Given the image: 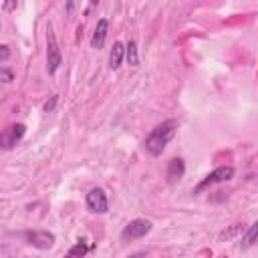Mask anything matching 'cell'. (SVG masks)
Returning a JSON list of instances; mask_svg holds the SVG:
<instances>
[{
    "label": "cell",
    "instance_id": "6da1fadb",
    "mask_svg": "<svg viewBox=\"0 0 258 258\" xmlns=\"http://www.w3.org/2000/svg\"><path fill=\"white\" fill-rule=\"evenodd\" d=\"M178 127H180L178 119H168V121L156 125L152 132H150V136L146 138V142H144L146 152H148L150 156H154V158L162 156L164 150H166V146L176 138Z\"/></svg>",
    "mask_w": 258,
    "mask_h": 258
},
{
    "label": "cell",
    "instance_id": "7a4b0ae2",
    "mask_svg": "<svg viewBox=\"0 0 258 258\" xmlns=\"http://www.w3.org/2000/svg\"><path fill=\"white\" fill-rule=\"evenodd\" d=\"M61 65H63V55H61L53 27H49V31H47V71H49V75H55L61 69Z\"/></svg>",
    "mask_w": 258,
    "mask_h": 258
},
{
    "label": "cell",
    "instance_id": "3957f363",
    "mask_svg": "<svg viewBox=\"0 0 258 258\" xmlns=\"http://www.w3.org/2000/svg\"><path fill=\"white\" fill-rule=\"evenodd\" d=\"M154 224L146 218H136L129 222L123 230H121V240L123 242H134V240H140V238H146L150 232H152Z\"/></svg>",
    "mask_w": 258,
    "mask_h": 258
},
{
    "label": "cell",
    "instance_id": "277c9868",
    "mask_svg": "<svg viewBox=\"0 0 258 258\" xmlns=\"http://www.w3.org/2000/svg\"><path fill=\"white\" fill-rule=\"evenodd\" d=\"M234 178V168L232 166H220V168H216L214 172H210L196 188H194V194H200V192H204L208 186H212V184H222V182H230Z\"/></svg>",
    "mask_w": 258,
    "mask_h": 258
},
{
    "label": "cell",
    "instance_id": "5b68a950",
    "mask_svg": "<svg viewBox=\"0 0 258 258\" xmlns=\"http://www.w3.org/2000/svg\"><path fill=\"white\" fill-rule=\"evenodd\" d=\"M27 134V125L25 123H15L11 127H7L5 132H0V150H15L17 144L25 138Z\"/></svg>",
    "mask_w": 258,
    "mask_h": 258
},
{
    "label": "cell",
    "instance_id": "8992f818",
    "mask_svg": "<svg viewBox=\"0 0 258 258\" xmlns=\"http://www.w3.org/2000/svg\"><path fill=\"white\" fill-rule=\"evenodd\" d=\"M85 206L91 214H107L109 212V200H107L105 190H101V188L89 190V194L85 198Z\"/></svg>",
    "mask_w": 258,
    "mask_h": 258
},
{
    "label": "cell",
    "instance_id": "52a82bcc",
    "mask_svg": "<svg viewBox=\"0 0 258 258\" xmlns=\"http://www.w3.org/2000/svg\"><path fill=\"white\" fill-rule=\"evenodd\" d=\"M25 240L37 250H51L55 246L57 238L49 230H29V232H25Z\"/></svg>",
    "mask_w": 258,
    "mask_h": 258
},
{
    "label": "cell",
    "instance_id": "ba28073f",
    "mask_svg": "<svg viewBox=\"0 0 258 258\" xmlns=\"http://www.w3.org/2000/svg\"><path fill=\"white\" fill-rule=\"evenodd\" d=\"M107 33H109V21L107 19H99L97 27H95V33H93V39H91V47L97 49V51L103 49L105 41H107Z\"/></svg>",
    "mask_w": 258,
    "mask_h": 258
},
{
    "label": "cell",
    "instance_id": "9c48e42d",
    "mask_svg": "<svg viewBox=\"0 0 258 258\" xmlns=\"http://www.w3.org/2000/svg\"><path fill=\"white\" fill-rule=\"evenodd\" d=\"M184 174H186V164H184L182 158H174V160L168 162V172H166L168 182H172V184L180 182L184 178Z\"/></svg>",
    "mask_w": 258,
    "mask_h": 258
},
{
    "label": "cell",
    "instance_id": "30bf717a",
    "mask_svg": "<svg viewBox=\"0 0 258 258\" xmlns=\"http://www.w3.org/2000/svg\"><path fill=\"white\" fill-rule=\"evenodd\" d=\"M125 57V45L123 43H113V49H111V55H109V67L111 71H117L121 67V61Z\"/></svg>",
    "mask_w": 258,
    "mask_h": 258
},
{
    "label": "cell",
    "instance_id": "8fae6325",
    "mask_svg": "<svg viewBox=\"0 0 258 258\" xmlns=\"http://www.w3.org/2000/svg\"><path fill=\"white\" fill-rule=\"evenodd\" d=\"M125 59L132 67H140V55H138V43L136 41H129L125 45Z\"/></svg>",
    "mask_w": 258,
    "mask_h": 258
},
{
    "label": "cell",
    "instance_id": "7c38bea8",
    "mask_svg": "<svg viewBox=\"0 0 258 258\" xmlns=\"http://www.w3.org/2000/svg\"><path fill=\"white\" fill-rule=\"evenodd\" d=\"M87 252H89V244H87V240L83 238V240H79L77 244H73V246H71V250L67 252V256H65V258H85V256H87Z\"/></svg>",
    "mask_w": 258,
    "mask_h": 258
},
{
    "label": "cell",
    "instance_id": "4fadbf2b",
    "mask_svg": "<svg viewBox=\"0 0 258 258\" xmlns=\"http://www.w3.org/2000/svg\"><path fill=\"white\" fill-rule=\"evenodd\" d=\"M256 232H258V224L254 222V224H250L246 236L242 238V248H244V250L250 248V246H254V242H256Z\"/></svg>",
    "mask_w": 258,
    "mask_h": 258
},
{
    "label": "cell",
    "instance_id": "5bb4252c",
    "mask_svg": "<svg viewBox=\"0 0 258 258\" xmlns=\"http://www.w3.org/2000/svg\"><path fill=\"white\" fill-rule=\"evenodd\" d=\"M0 81H3V83H13V81H15V73H13V69H5V67H0Z\"/></svg>",
    "mask_w": 258,
    "mask_h": 258
},
{
    "label": "cell",
    "instance_id": "9a60e30c",
    "mask_svg": "<svg viewBox=\"0 0 258 258\" xmlns=\"http://www.w3.org/2000/svg\"><path fill=\"white\" fill-rule=\"evenodd\" d=\"M11 59V47L9 45H0V63H5Z\"/></svg>",
    "mask_w": 258,
    "mask_h": 258
},
{
    "label": "cell",
    "instance_id": "2e32d148",
    "mask_svg": "<svg viewBox=\"0 0 258 258\" xmlns=\"http://www.w3.org/2000/svg\"><path fill=\"white\" fill-rule=\"evenodd\" d=\"M57 101H59V95H53V97H51V101H47V103H45V107H43V111H45V113H51V111L55 109V105H57Z\"/></svg>",
    "mask_w": 258,
    "mask_h": 258
},
{
    "label": "cell",
    "instance_id": "e0dca14e",
    "mask_svg": "<svg viewBox=\"0 0 258 258\" xmlns=\"http://www.w3.org/2000/svg\"><path fill=\"white\" fill-rule=\"evenodd\" d=\"M19 5H17V0H13V3H5L3 5V11H15Z\"/></svg>",
    "mask_w": 258,
    "mask_h": 258
},
{
    "label": "cell",
    "instance_id": "ac0fdd59",
    "mask_svg": "<svg viewBox=\"0 0 258 258\" xmlns=\"http://www.w3.org/2000/svg\"><path fill=\"white\" fill-rule=\"evenodd\" d=\"M127 258H146V254L144 252H134V254H129Z\"/></svg>",
    "mask_w": 258,
    "mask_h": 258
}]
</instances>
